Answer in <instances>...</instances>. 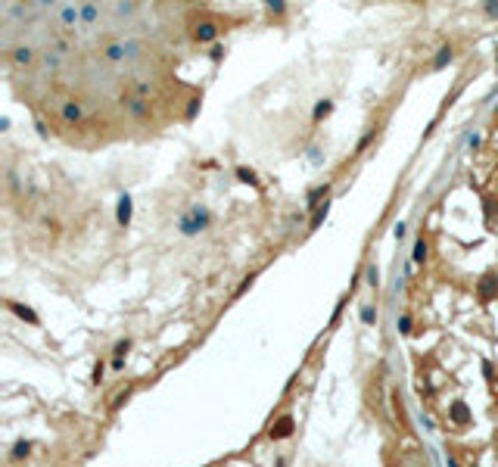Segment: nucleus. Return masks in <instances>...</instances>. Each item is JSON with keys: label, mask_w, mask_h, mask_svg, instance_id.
<instances>
[{"label": "nucleus", "mask_w": 498, "mask_h": 467, "mask_svg": "<svg viewBox=\"0 0 498 467\" xmlns=\"http://www.w3.org/2000/svg\"><path fill=\"white\" fill-rule=\"evenodd\" d=\"M209 222V212H199V209H193L187 218L181 222V227H184V234H193V231H202V224Z\"/></svg>", "instance_id": "1"}, {"label": "nucleus", "mask_w": 498, "mask_h": 467, "mask_svg": "<svg viewBox=\"0 0 498 467\" xmlns=\"http://www.w3.org/2000/svg\"><path fill=\"white\" fill-rule=\"evenodd\" d=\"M63 115H65V122H75V118H81V106L78 103H65Z\"/></svg>", "instance_id": "2"}, {"label": "nucleus", "mask_w": 498, "mask_h": 467, "mask_svg": "<svg viewBox=\"0 0 498 467\" xmlns=\"http://www.w3.org/2000/svg\"><path fill=\"white\" fill-rule=\"evenodd\" d=\"M13 59H16V63H31V50H28V47H25V50H16Z\"/></svg>", "instance_id": "3"}, {"label": "nucleus", "mask_w": 498, "mask_h": 467, "mask_svg": "<svg viewBox=\"0 0 498 467\" xmlns=\"http://www.w3.org/2000/svg\"><path fill=\"white\" fill-rule=\"evenodd\" d=\"M128 212H131L128 200H122V209H119V222H128Z\"/></svg>", "instance_id": "4"}, {"label": "nucleus", "mask_w": 498, "mask_h": 467, "mask_svg": "<svg viewBox=\"0 0 498 467\" xmlns=\"http://www.w3.org/2000/svg\"><path fill=\"white\" fill-rule=\"evenodd\" d=\"M327 112H330V103H327V100H324V103H321V106H318V112H315V115L321 118V115H327Z\"/></svg>", "instance_id": "5"}, {"label": "nucleus", "mask_w": 498, "mask_h": 467, "mask_svg": "<svg viewBox=\"0 0 498 467\" xmlns=\"http://www.w3.org/2000/svg\"><path fill=\"white\" fill-rule=\"evenodd\" d=\"M215 35V28H212V25H202V31H199V38H212Z\"/></svg>", "instance_id": "6"}, {"label": "nucleus", "mask_w": 498, "mask_h": 467, "mask_svg": "<svg viewBox=\"0 0 498 467\" xmlns=\"http://www.w3.org/2000/svg\"><path fill=\"white\" fill-rule=\"evenodd\" d=\"M365 321H377V311H374V309H365Z\"/></svg>", "instance_id": "7"}]
</instances>
